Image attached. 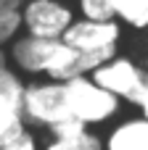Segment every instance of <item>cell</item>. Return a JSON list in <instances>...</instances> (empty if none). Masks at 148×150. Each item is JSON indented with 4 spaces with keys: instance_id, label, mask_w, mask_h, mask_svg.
<instances>
[{
    "instance_id": "6da1fadb",
    "label": "cell",
    "mask_w": 148,
    "mask_h": 150,
    "mask_svg": "<svg viewBox=\"0 0 148 150\" xmlns=\"http://www.w3.org/2000/svg\"><path fill=\"white\" fill-rule=\"evenodd\" d=\"M122 37L119 21H90V18H77L69 32L64 34V42L74 47L82 55L85 74H93L111 58H117V42Z\"/></svg>"
},
{
    "instance_id": "8fae6325",
    "label": "cell",
    "mask_w": 148,
    "mask_h": 150,
    "mask_svg": "<svg viewBox=\"0 0 148 150\" xmlns=\"http://www.w3.org/2000/svg\"><path fill=\"white\" fill-rule=\"evenodd\" d=\"M77 11L82 18H90V21H114L117 18L111 0H77Z\"/></svg>"
},
{
    "instance_id": "5bb4252c",
    "label": "cell",
    "mask_w": 148,
    "mask_h": 150,
    "mask_svg": "<svg viewBox=\"0 0 148 150\" xmlns=\"http://www.w3.org/2000/svg\"><path fill=\"white\" fill-rule=\"evenodd\" d=\"M0 150H37V137H34L29 129H24L21 134H16V137H11L8 142H3Z\"/></svg>"
},
{
    "instance_id": "2e32d148",
    "label": "cell",
    "mask_w": 148,
    "mask_h": 150,
    "mask_svg": "<svg viewBox=\"0 0 148 150\" xmlns=\"http://www.w3.org/2000/svg\"><path fill=\"white\" fill-rule=\"evenodd\" d=\"M138 105H140V116H143V119H146V121H148V92H146V95H143V100H140Z\"/></svg>"
},
{
    "instance_id": "3957f363",
    "label": "cell",
    "mask_w": 148,
    "mask_h": 150,
    "mask_svg": "<svg viewBox=\"0 0 148 150\" xmlns=\"http://www.w3.org/2000/svg\"><path fill=\"white\" fill-rule=\"evenodd\" d=\"M71 108L66 100V87L64 82H32L24 90V121L29 127H45L53 129L61 121H69Z\"/></svg>"
},
{
    "instance_id": "30bf717a",
    "label": "cell",
    "mask_w": 148,
    "mask_h": 150,
    "mask_svg": "<svg viewBox=\"0 0 148 150\" xmlns=\"http://www.w3.org/2000/svg\"><path fill=\"white\" fill-rule=\"evenodd\" d=\"M42 150H103V140L87 129L77 140H50Z\"/></svg>"
},
{
    "instance_id": "9c48e42d",
    "label": "cell",
    "mask_w": 148,
    "mask_h": 150,
    "mask_svg": "<svg viewBox=\"0 0 148 150\" xmlns=\"http://www.w3.org/2000/svg\"><path fill=\"white\" fill-rule=\"evenodd\" d=\"M114 13L122 24L146 29L148 26V0H111Z\"/></svg>"
},
{
    "instance_id": "7c38bea8",
    "label": "cell",
    "mask_w": 148,
    "mask_h": 150,
    "mask_svg": "<svg viewBox=\"0 0 148 150\" xmlns=\"http://www.w3.org/2000/svg\"><path fill=\"white\" fill-rule=\"evenodd\" d=\"M24 29V18H21V11H5L0 13V50L5 45H11Z\"/></svg>"
},
{
    "instance_id": "8992f818",
    "label": "cell",
    "mask_w": 148,
    "mask_h": 150,
    "mask_svg": "<svg viewBox=\"0 0 148 150\" xmlns=\"http://www.w3.org/2000/svg\"><path fill=\"white\" fill-rule=\"evenodd\" d=\"M58 47H61V40H40L32 34H19L11 42L8 61L21 74H32V76L45 74L48 76L56 55H58Z\"/></svg>"
},
{
    "instance_id": "4fadbf2b",
    "label": "cell",
    "mask_w": 148,
    "mask_h": 150,
    "mask_svg": "<svg viewBox=\"0 0 148 150\" xmlns=\"http://www.w3.org/2000/svg\"><path fill=\"white\" fill-rule=\"evenodd\" d=\"M85 132H87V127H85L82 121H77V119L61 121V124H56V127L50 129L53 140H77V137H79V134H85Z\"/></svg>"
},
{
    "instance_id": "ba28073f",
    "label": "cell",
    "mask_w": 148,
    "mask_h": 150,
    "mask_svg": "<svg viewBox=\"0 0 148 150\" xmlns=\"http://www.w3.org/2000/svg\"><path fill=\"white\" fill-rule=\"evenodd\" d=\"M103 150H148V121L132 116L114 124L103 140Z\"/></svg>"
},
{
    "instance_id": "277c9868",
    "label": "cell",
    "mask_w": 148,
    "mask_h": 150,
    "mask_svg": "<svg viewBox=\"0 0 148 150\" xmlns=\"http://www.w3.org/2000/svg\"><path fill=\"white\" fill-rule=\"evenodd\" d=\"M103 90L114 92L122 103H140L148 92V69L138 66L132 58L117 55L90 74Z\"/></svg>"
},
{
    "instance_id": "5b68a950",
    "label": "cell",
    "mask_w": 148,
    "mask_h": 150,
    "mask_svg": "<svg viewBox=\"0 0 148 150\" xmlns=\"http://www.w3.org/2000/svg\"><path fill=\"white\" fill-rule=\"evenodd\" d=\"M24 34L40 40H64L69 26L77 21L71 5L64 0H26L21 5Z\"/></svg>"
},
{
    "instance_id": "e0dca14e",
    "label": "cell",
    "mask_w": 148,
    "mask_h": 150,
    "mask_svg": "<svg viewBox=\"0 0 148 150\" xmlns=\"http://www.w3.org/2000/svg\"><path fill=\"white\" fill-rule=\"evenodd\" d=\"M3 69H8V55L0 50V71H3Z\"/></svg>"
},
{
    "instance_id": "7a4b0ae2",
    "label": "cell",
    "mask_w": 148,
    "mask_h": 150,
    "mask_svg": "<svg viewBox=\"0 0 148 150\" xmlns=\"http://www.w3.org/2000/svg\"><path fill=\"white\" fill-rule=\"evenodd\" d=\"M64 87H66V100H69L71 116L77 121H82L87 129L98 127V124H109L122 108V100L114 92L103 90L90 74L74 76V79L64 82Z\"/></svg>"
},
{
    "instance_id": "52a82bcc",
    "label": "cell",
    "mask_w": 148,
    "mask_h": 150,
    "mask_svg": "<svg viewBox=\"0 0 148 150\" xmlns=\"http://www.w3.org/2000/svg\"><path fill=\"white\" fill-rule=\"evenodd\" d=\"M24 90L26 84L13 69L0 71V145L26 129L24 121Z\"/></svg>"
},
{
    "instance_id": "9a60e30c",
    "label": "cell",
    "mask_w": 148,
    "mask_h": 150,
    "mask_svg": "<svg viewBox=\"0 0 148 150\" xmlns=\"http://www.w3.org/2000/svg\"><path fill=\"white\" fill-rule=\"evenodd\" d=\"M21 0H0V13H5V11H21Z\"/></svg>"
}]
</instances>
